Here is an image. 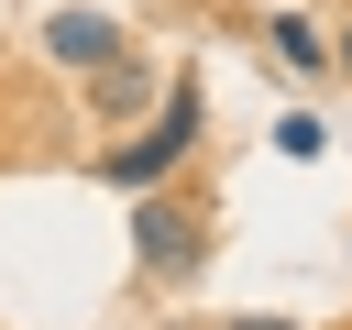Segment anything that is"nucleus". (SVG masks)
<instances>
[{"instance_id": "nucleus-1", "label": "nucleus", "mask_w": 352, "mask_h": 330, "mask_svg": "<svg viewBox=\"0 0 352 330\" xmlns=\"http://www.w3.org/2000/svg\"><path fill=\"white\" fill-rule=\"evenodd\" d=\"M187 143H198V77H176V88L154 99V121H143V143H121V154H110L99 176L143 198V187H165V176L187 165Z\"/></svg>"}, {"instance_id": "nucleus-2", "label": "nucleus", "mask_w": 352, "mask_h": 330, "mask_svg": "<svg viewBox=\"0 0 352 330\" xmlns=\"http://www.w3.org/2000/svg\"><path fill=\"white\" fill-rule=\"evenodd\" d=\"M132 264H143V275H187V264H198V220L165 209V198H143V209H132Z\"/></svg>"}, {"instance_id": "nucleus-3", "label": "nucleus", "mask_w": 352, "mask_h": 330, "mask_svg": "<svg viewBox=\"0 0 352 330\" xmlns=\"http://www.w3.org/2000/svg\"><path fill=\"white\" fill-rule=\"evenodd\" d=\"M44 55L88 77V66H110V55H121V22H110V11H55V22H44Z\"/></svg>"}, {"instance_id": "nucleus-4", "label": "nucleus", "mask_w": 352, "mask_h": 330, "mask_svg": "<svg viewBox=\"0 0 352 330\" xmlns=\"http://www.w3.org/2000/svg\"><path fill=\"white\" fill-rule=\"evenodd\" d=\"M275 66H297V77H319V66H330V44H319V22H308V11H286V22H275Z\"/></svg>"}, {"instance_id": "nucleus-5", "label": "nucleus", "mask_w": 352, "mask_h": 330, "mask_svg": "<svg viewBox=\"0 0 352 330\" xmlns=\"http://www.w3.org/2000/svg\"><path fill=\"white\" fill-rule=\"evenodd\" d=\"M275 154H286V165H319L330 143H319V121H308V110H286V121H275Z\"/></svg>"}, {"instance_id": "nucleus-6", "label": "nucleus", "mask_w": 352, "mask_h": 330, "mask_svg": "<svg viewBox=\"0 0 352 330\" xmlns=\"http://www.w3.org/2000/svg\"><path fill=\"white\" fill-rule=\"evenodd\" d=\"M99 99H110V110H143V66L110 55V66H99Z\"/></svg>"}, {"instance_id": "nucleus-7", "label": "nucleus", "mask_w": 352, "mask_h": 330, "mask_svg": "<svg viewBox=\"0 0 352 330\" xmlns=\"http://www.w3.org/2000/svg\"><path fill=\"white\" fill-rule=\"evenodd\" d=\"M231 330H297V319H231Z\"/></svg>"}, {"instance_id": "nucleus-8", "label": "nucleus", "mask_w": 352, "mask_h": 330, "mask_svg": "<svg viewBox=\"0 0 352 330\" xmlns=\"http://www.w3.org/2000/svg\"><path fill=\"white\" fill-rule=\"evenodd\" d=\"M330 66H352V33H341V55H330Z\"/></svg>"}]
</instances>
